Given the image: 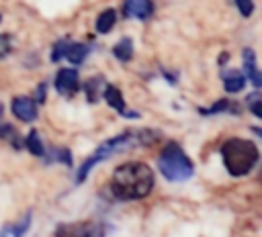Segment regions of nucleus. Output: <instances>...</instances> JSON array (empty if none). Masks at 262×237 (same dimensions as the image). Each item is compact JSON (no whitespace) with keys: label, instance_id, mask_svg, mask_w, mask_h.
<instances>
[{"label":"nucleus","instance_id":"1","mask_svg":"<svg viewBox=\"0 0 262 237\" xmlns=\"http://www.w3.org/2000/svg\"><path fill=\"white\" fill-rule=\"evenodd\" d=\"M160 139V133L158 131H149V129H137V131H125V133H119L106 141H102L94 151L92 155L86 157V161L78 168L76 172V184H82L88 174L92 172L94 165H98L100 161L117 155V153H123L127 149H133V147H139V145H151Z\"/></svg>","mask_w":262,"mask_h":237},{"label":"nucleus","instance_id":"2","mask_svg":"<svg viewBox=\"0 0 262 237\" xmlns=\"http://www.w3.org/2000/svg\"><path fill=\"white\" fill-rule=\"evenodd\" d=\"M111 194L117 200H139L145 198L154 188V172L143 161H127L115 168L111 182Z\"/></svg>","mask_w":262,"mask_h":237},{"label":"nucleus","instance_id":"3","mask_svg":"<svg viewBox=\"0 0 262 237\" xmlns=\"http://www.w3.org/2000/svg\"><path fill=\"white\" fill-rule=\"evenodd\" d=\"M221 157H223L225 170L231 176L239 178L254 170L260 155H258V147L254 145V141L231 137L221 145Z\"/></svg>","mask_w":262,"mask_h":237},{"label":"nucleus","instance_id":"4","mask_svg":"<svg viewBox=\"0 0 262 237\" xmlns=\"http://www.w3.org/2000/svg\"><path fill=\"white\" fill-rule=\"evenodd\" d=\"M158 168L162 172V176L168 182H184L194 174V165L192 159L184 153V149L170 141L164 145V149L158 155Z\"/></svg>","mask_w":262,"mask_h":237},{"label":"nucleus","instance_id":"5","mask_svg":"<svg viewBox=\"0 0 262 237\" xmlns=\"http://www.w3.org/2000/svg\"><path fill=\"white\" fill-rule=\"evenodd\" d=\"M53 86L55 90L61 94V96H72L80 90V74L76 67H61L57 74H55V80H53Z\"/></svg>","mask_w":262,"mask_h":237},{"label":"nucleus","instance_id":"6","mask_svg":"<svg viewBox=\"0 0 262 237\" xmlns=\"http://www.w3.org/2000/svg\"><path fill=\"white\" fill-rule=\"evenodd\" d=\"M10 108H12V114L23 123H31L37 118V102L31 96H14L10 102Z\"/></svg>","mask_w":262,"mask_h":237},{"label":"nucleus","instance_id":"7","mask_svg":"<svg viewBox=\"0 0 262 237\" xmlns=\"http://www.w3.org/2000/svg\"><path fill=\"white\" fill-rule=\"evenodd\" d=\"M102 98H104V102L111 106V108H115L119 114H123V116H139L137 112H133V110H127V104H125V98H123V94H121V90L115 86V84H106L104 86V90H102Z\"/></svg>","mask_w":262,"mask_h":237},{"label":"nucleus","instance_id":"8","mask_svg":"<svg viewBox=\"0 0 262 237\" xmlns=\"http://www.w3.org/2000/svg\"><path fill=\"white\" fill-rule=\"evenodd\" d=\"M55 237H98V229L92 223H68L55 229Z\"/></svg>","mask_w":262,"mask_h":237},{"label":"nucleus","instance_id":"9","mask_svg":"<svg viewBox=\"0 0 262 237\" xmlns=\"http://www.w3.org/2000/svg\"><path fill=\"white\" fill-rule=\"evenodd\" d=\"M123 12L127 18L147 20L154 14V4H151V0H125Z\"/></svg>","mask_w":262,"mask_h":237},{"label":"nucleus","instance_id":"10","mask_svg":"<svg viewBox=\"0 0 262 237\" xmlns=\"http://www.w3.org/2000/svg\"><path fill=\"white\" fill-rule=\"evenodd\" d=\"M244 59V69H246V78L252 82L254 88H262V69L256 63V53L252 49H244L242 53Z\"/></svg>","mask_w":262,"mask_h":237},{"label":"nucleus","instance_id":"11","mask_svg":"<svg viewBox=\"0 0 262 237\" xmlns=\"http://www.w3.org/2000/svg\"><path fill=\"white\" fill-rule=\"evenodd\" d=\"M221 80H223L225 92H229V94H237L246 86V76L239 69H231V67L229 69H223L221 72Z\"/></svg>","mask_w":262,"mask_h":237},{"label":"nucleus","instance_id":"12","mask_svg":"<svg viewBox=\"0 0 262 237\" xmlns=\"http://www.w3.org/2000/svg\"><path fill=\"white\" fill-rule=\"evenodd\" d=\"M115 25H117V10H115V8H104V10L96 16V31H98L100 35L111 33Z\"/></svg>","mask_w":262,"mask_h":237},{"label":"nucleus","instance_id":"13","mask_svg":"<svg viewBox=\"0 0 262 237\" xmlns=\"http://www.w3.org/2000/svg\"><path fill=\"white\" fill-rule=\"evenodd\" d=\"M113 55H115L119 61L127 63V61L133 57V41H131V37H121V39L115 43V47H113Z\"/></svg>","mask_w":262,"mask_h":237},{"label":"nucleus","instance_id":"14","mask_svg":"<svg viewBox=\"0 0 262 237\" xmlns=\"http://www.w3.org/2000/svg\"><path fill=\"white\" fill-rule=\"evenodd\" d=\"M25 147L33 153V155H37V157H45V145H43V141H41V135H39V131H29L27 133V137H25Z\"/></svg>","mask_w":262,"mask_h":237},{"label":"nucleus","instance_id":"15","mask_svg":"<svg viewBox=\"0 0 262 237\" xmlns=\"http://www.w3.org/2000/svg\"><path fill=\"white\" fill-rule=\"evenodd\" d=\"M88 51H90V47L86 43H70V47L66 51V59L72 63H82L88 57Z\"/></svg>","mask_w":262,"mask_h":237},{"label":"nucleus","instance_id":"16","mask_svg":"<svg viewBox=\"0 0 262 237\" xmlns=\"http://www.w3.org/2000/svg\"><path fill=\"white\" fill-rule=\"evenodd\" d=\"M201 114H217V112H239L233 100H217L211 108H199Z\"/></svg>","mask_w":262,"mask_h":237},{"label":"nucleus","instance_id":"17","mask_svg":"<svg viewBox=\"0 0 262 237\" xmlns=\"http://www.w3.org/2000/svg\"><path fill=\"white\" fill-rule=\"evenodd\" d=\"M29 227H31V210H27L20 221H16L12 227H6V229H8L10 237H25V233L29 231Z\"/></svg>","mask_w":262,"mask_h":237},{"label":"nucleus","instance_id":"18","mask_svg":"<svg viewBox=\"0 0 262 237\" xmlns=\"http://www.w3.org/2000/svg\"><path fill=\"white\" fill-rule=\"evenodd\" d=\"M100 82H102V78H90V80H86V82H84L82 90H84V94H86L88 102H96V100H98V94H100L98 84H100Z\"/></svg>","mask_w":262,"mask_h":237},{"label":"nucleus","instance_id":"19","mask_svg":"<svg viewBox=\"0 0 262 237\" xmlns=\"http://www.w3.org/2000/svg\"><path fill=\"white\" fill-rule=\"evenodd\" d=\"M16 135H18V133H16V131H14L10 125H2V127H0V137H2V139H6V141L12 145V147L20 149V147L25 145V141H20Z\"/></svg>","mask_w":262,"mask_h":237},{"label":"nucleus","instance_id":"20","mask_svg":"<svg viewBox=\"0 0 262 237\" xmlns=\"http://www.w3.org/2000/svg\"><path fill=\"white\" fill-rule=\"evenodd\" d=\"M45 159L51 163V161H61L66 165H72V155L68 149H51L49 153H45Z\"/></svg>","mask_w":262,"mask_h":237},{"label":"nucleus","instance_id":"21","mask_svg":"<svg viewBox=\"0 0 262 237\" xmlns=\"http://www.w3.org/2000/svg\"><path fill=\"white\" fill-rule=\"evenodd\" d=\"M70 39L68 37H63V39H59L55 45H53V49H51V61H59V59H63L66 57V51H68V47H70Z\"/></svg>","mask_w":262,"mask_h":237},{"label":"nucleus","instance_id":"22","mask_svg":"<svg viewBox=\"0 0 262 237\" xmlns=\"http://www.w3.org/2000/svg\"><path fill=\"white\" fill-rule=\"evenodd\" d=\"M10 51H12V39H10V35L0 33V59L6 57Z\"/></svg>","mask_w":262,"mask_h":237},{"label":"nucleus","instance_id":"23","mask_svg":"<svg viewBox=\"0 0 262 237\" xmlns=\"http://www.w3.org/2000/svg\"><path fill=\"white\" fill-rule=\"evenodd\" d=\"M235 6H237V10H239V14L246 16V18L254 12V2H252V0H235Z\"/></svg>","mask_w":262,"mask_h":237},{"label":"nucleus","instance_id":"24","mask_svg":"<svg viewBox=\"0 0 262 237\" xmlns=\"http://www.w3.org/2000/svg\"><path fill=\"white\" fill-rule=\"evenodd\" d=\"M250 110H252L256 116L262 118V100H254V102H250Z\"/></svg>","mask_w":262,"mask_h":237},{"label":"nucleus","instance_id":"25","mask_svg":"<svg viewBox=\"0 0 262 237\" xmlns=\"http://www.w3.org/2000/svg\"><path fill=\"white\" fill-rule=\"evenodd\" d=\"M35 102H43L45 100V84H39V90H37V96H33Z\"/></svg>","mask_w":262,"mask_h":237},{"label":"nucleus","instance_id":"26","mask_svg":"<svg viewBox=\"0 0 262 237\" xmlns=\"http://www.w3.org/2000/svg\"><path fill=\"white\" fill-rule=\"evenodd\" d=\"M252 133H256V135L262 137V129H260V127H252Z\"/></svg>","mask_w":262,"mask_h":237},{"label":"nucleus","instance_id":"27","mask_svg":"<svg viewBox=\"0 0 262 237\" xmlns=\"http://www.w3.org/2000/svg\"><path fill=\"white\" fill-rule=\"evenodd\" d=\"M0 237H10V233H8V229H2V231H0Z\"/></svg>","mask_w":262,"mask_h":237},{"label":"nucleus","instance_id":"28","mask_svg":"<svg viewBox=\"0 0 262 237\" xmlns=\"http://www.w3.org/2000/svg\"><path fill=\"white\" fill-rule=\"evenodd\" d=\"M0 22H2V14H0Z\"/></svg>","mask_w":262,"mask_h":237}]
</instances>
